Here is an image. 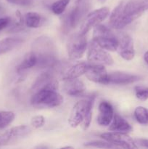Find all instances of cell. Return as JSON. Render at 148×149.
<instances>
[{
  "mask_svg": "<svg viewBox=\"0 0 148 149\" xmlns=\"http://www.w3.org/2000/svg\"><path fill=\"white\" fill-rule=\"evenodd\" d=\"M31 130L26 125H20L14 127L0 135V146H8L20 141L28 136Z\"/></svg>",
  "mask_w": 148,
  "mask_h": 149,
  "instance_id": "cell-9",
  "label": "cell"
},
{
  "mask_svg": "<svg viewBox=\"0 0 148 149\" xmlns=\"http://www.w3.org/2000/svg\"><path fill=\"white\" fill-rule=\"evenodd\" d=\"M134 117L141 125H148V110L143 106H138L134 110Z\"/></svg>",
  "mask_w": 148,
  "mask_h": 149,
  "instance_id": "cell-23",
  "label": "cell"
},
{
  "mask_svg": "<svg viewBox=\"0 0 148 149\" xmlns=\"http://www.w3.org/2000/svg\"><path fill=\"white\" fill-rule=\"evenodd\" d=\"M147 9V0L121 1L110 15V26L115 29H123L140 17Z\"/></svg>",
  "mask_w": 148,
  "mask_h": 149,
  "instance_id": "cell-1",
  "label": "cell"
},
{
  "mask_svg": "<svg viewBox=\"0 0 148 149\" xmlns=\"http://www.w3.org/2000/svg\"><path fill=\"white\" fill-rule=\"evenodd\" d=\"M32 52L37 58L36 66L41 68H53L57 63L56 48L49 37L37 38L32 45Z\"/></svg>",
  "mask_w": 148,
  "mask_h": 149,
  "instance_id": "cell-2",
  "label": "cell"
},
{
  "mask_svg": "<svg viewBox=\"0 0 148 149\" xmlns=\"http://www.w3.org/2000/svg\"><path fill=\"white\" fill-rule=\"evenodd\" d=\"M136 97L142 101H145L148 99V87L136 86L134 88Z\"/></svg>",
  "mask_w": 148,
  "mask_h": 149,
  "instance_id": "cell-27",
  "label": "cell"
},
{
  "mask_svg": "<svg viewBox=\"0 0 148 149\" xmlns=\"http://www.w3.org/2000/svg\"><path fill=\"white\" fill-rule=\"evenodd\" d=\"M141 79V77L123 71H113L108 73V84H129Z\"/></svg>",
  "mask_w": 148,
  "mask_h": 149,
  "instance_id": "cell-14",
  "label": "cell"
},
{
  "mask_svg": "<svg viewBox=\"0 0 148 149\" xmlns=\"http://www.w3.org/2000/svg\"><path fill=\"white\" fill-rule=\"evenodd\" d=\"M104 141H107L114 144L118 148H136L138 146L135 143L134 140L124 132H110L103 133L100 135Z\"/></svg>",
  "mask_w": 148,
  "mask_h": 149,
  "instance_id": "cell-10",
  "label": "cell"
},
{
  "mask_svg": "<svg viewBox=\"0 0 148 149\" xmlns=\"http://www.w3.org/2000/svg\"><path fill=\"white\" fill-rule=\"evenodd\" d=\"M86 35L75 33L70 37L67 45L68 56L72 60H78L84 55L87 48Z\"/></svg>",
  "mask_w": 148,
  "mask_h": 149,
  "instance_id": "cell-6",
  "label": "cell"
},
{
  "mask_svg": "<svg viewBox=\"0 0 148 149\" xmlns=\"http://www.w3.org/2000/svg\"><path fill=\"white\" fill-rule=\"evenodd\" d=\"M15 113L12 111H0V129L6 127L13 122Z\"/></svg>",
  "mask_w": 148,
  "mask_h": 149,
  "instance_id": "cell-24",
  "label": "cell"
},
{
  "mask_svg": "<svg viewBox=\"0 0 148 149\" xmlns=\"http://www.w3.org/2000/svg\"><path fill=\"white\" fill-rule=\"evenodd\" d=\"M85 90L84 82L78 78L64 80L63 90L68 95L79 96L84 93Z\"/></svg>",
  "mask_w": 148,
  "mask_h": 149,
  "instance_id": "cell-17",
  "label": "cell"
},
{
  "mask_svg": "<svg viewBox=\"0 0 148 149\" xmlns=\"http://www.w3.org/2000/svg\"><path fill=\"white\" fill-rule=\"evenodd\" d=\"M36 64H37V58H36L35 54L31 51L26 54L21 63L17 65V72L18 74H20L26 70L36 66Z\"/></svg>",
  "mask_w": 148,
  "mask_h": 149,
  "instance_id": "cell-21",
  "label": "cell"
},
{
  "mask_svg": "<svg viewBox=\"0 0 148 149\" xmlns=\"http://www.w3.org/2000/svg\"><path fill=\"white\" fill-rule=\"evenodd\" d=\"M92 40L105 50L113 52L117 51L118 47V37L110 29L101 24L94 27Z\"/></svg>",
  "mask_w": 148,
  "mask_h": 149,
  "instance_id": "cell-5",
  "label": "cell"
},
{
  "mask_svg": "<svg viewBox=\"0 0 148 149\" xmlns=\"http://www.w3.org/2000/svg\"><path fill=\"white\" fill-rule=\"evenodd\" d=\"M84 146L86 147H94V148H119L114 144L108 142L107 141H92L89 142H86L84 143Z\"/></svg>",
  "mask_w": 148,
  "mask_h": 149,
  "instance_id": "cell-25",
  "label": "cell"
},
{
  "mask_svg": "<svg viewBox=\"0 0 148 149\" xmlns=\"http://www.w3.org/2000/svg\"><path fill=\"white\" fill-rule=\"evenodd\" d=\"M48 87L58 89V81L55 79L54 74L50 71H46L41 73L35 80L31 89L32 90H34L35 93L40 89Z\"/></svg>",
  "mask_w": 148,
  "mask_h": 149,
  "instance_id": "cell-15",
  "label": "cell"
},
{
  "mask_svg": "<svg viewBox=\"0 0 148 149\" xmlns=\"http://www.w3.org/2000/svg\"><path fill=\"white\" fill-rule=\"evenodd\" d=\"M114 109L113 106L107 101H102L99 105V115L97 123L101 126H108L110 125L114 116Z\"/></svg>",
  "mask_w": 148,
  "mask_h": 149,
  "instance_id": "cell-16",
  "label": "cell"
},
{
  "mask_svg": "<svg viewBox=\"0 0 148 149\" xmlns=\"http://www.w3.org/2000/svg\"><path fill=\"white\" fill-rule=\"evenodd\" d=\"M9 3L20 6H27L31 4V0H6Z\"/></svg>",
  "mask_w": 148,
  "mask_h": 149,
  "instance_id": "cell-29",
  "label": "cell"
},
{
  "mask_svg": "<svg viewBox=\"0 0 148 149\" xmlns=\"http://www.w3.org/2000/svg\"><path fill=\"white\" fill-rule=\"evenodd\" d=\"M110 14V10L107 7H102L89 13L84 20L80 29L79 33L86 35L92 28L95 27L101 22L105 20Z\"/></svg>",
  "mask_w": 148,
  "mask_h": 149,
  "instance_id": "cell-7",
  "label": "cell"
},
{
  "mask_svg": "<svg viewBox=\"0 0 148 149\" xmlns=\"http://www.w3.org/2000/svg\"><path fill=\"white\" fill-rule=\"evenodd\" d=\"M82 1V0H77V2H80V1Z\"/></svg>",
  "mask_w": 148,
  "mask_h": 149,
  "instance_id": "cell-33",
  "label": "cell"
},
{
  "mask_svg": "<svg viewBox=\"0 0 148 149\" xmlns=\"http://www.w3.org/2000/svg\"><path fill=\"white\" fill-rule=\"evenodd\" d=\"M63 102L62 96L57 93V89L48 87L35 92L30 99V103L35 107L54 108Z\"/></svg>",
  "mask_w": 148,
  "mask_h": 149,
  "instance_id": "cell-4",
  "label": "cell"
},
{
  "mask_svg": "<svg viewBox=\"0 0 148 149\" xmlns=\"http://www.w3.org/2000/svg\"><path fill=\"white\" fill-rule=\"evenodd\" d=\"M94 97L92 96L75 103L68 118V123L72 127H77L81 125L84 130L88 129L91 121V111Z\"/></svg>",
  "mask_w": 148,
  "mask_h": 149,
  "instance_id": "cell-3",
  "label": "cell"
},
{
  "mask_svg": "<svg viewBox=\"0 0 148 149\" xmlns=\"http://www.w3.org/2000/svg\"><path fill=\"white\" fill-rule=\"evenodd\" d=\"M45 124V119L42 116H35L31 119V125L34 128H40Z\"/></svg>",
  "mask_w": 148,
  "mask_h": 149,
  "instance_id": "cell-28",
  "label": "cell"
},
{
  "mask_svg": "<svg viewBox=\"0 0 148 149\" xmlns=\"http://www.w3.org/2000/svg\"><path fill=\"white\" fill-rule=\"evenodd\" d=\"M69 2L70 0H57L52 4L51 10L55 15H61L65 11Z\"/></svg>",
  "mask_w": 148,
  "mask_h": 149,
  "instance_id": "cell-26",
  "label": "cell"
},
{
  "mask_svg": "<svg viewBox=\"0 0 148 149\" xmlns=\"http://www.w3.org/2000/svg\"><path fill=\"white\" fill-rule=\"evenodd\" d=\"M134 141L137 146L144 147V148H148V139H144V138H137V139H135Z\"/></svg>",
  "mask_w": 148,
  "mask_h": 149,
  "instance_id": "cell-30",
  "label": "cell"
},
{
  "mask_svg": "<svg viewBox=\"0 0 148 149\" xmlns=\"http://www.w3.org/2000/svg\"><path fill=\"white\" fill-rule=\"evenodd\" d=\"M10 23V17H2L0 18V31L5 29Z\"/></svg>",
  "mask_w": 148,
  "mask_h": 149,
  "instance_id": "cell-31",
  "label": "cell"
},
{
  "mask_svg": "<svg viewBox=\"0 0 148 149\" xmlns=\"http://www.w3.org/2000/svg\"><path fill=\"white\" fill-rule=\"evenodd\" d=\"M109 130L112 132H119L128 133L132 130L130 124L120 115L115 113L113 119L109 127Z\"/></svg>",
  "mask_w": 148,
  "mask_h": 149,
  "instance_id": "cell-18",
  "label": "cell"
},
{
  "mask_svg": "<svg viewBox=\"0 0 148 149\" xmlns=\"http://www.w3.org/2000/svg\"><path fill=\"white\" fill-rule=\"evenodd\" d=\"M118 37L119 40L118 52L126 61H131L135 56L133 39L130 35L126 33H121Z\"/></svg>",
  "mask_w": 148,
  "mask_h": 149,
  "instance_id": "cell-12",
  "label": "cell"
},
{
  "mask_svg": "<svg viewBox=\"0 0 148 149\" xmlns=\"http://www.w3.org/2000/svg\"><path fill=\"white\" fill-rule=\"evenodd\" d=\"M42 17L39 13L35 12H30L26 15L25 23L28 28L36 29L39 28L42 23Z\"/></svg>",
  "mask_w": 148,
  "mask_h": 149,
  "instance_id": "cell-22",
  "label": "cell"
},
{
  "mask_svg": "<svg viewBox=\"0 0 148 149\" xmlns=\"http://www.w3.org/2000/svg\"><path fill=\"white\" fill-rule=\"evenodd\" d=\"M87 59L91 63L112 65L114 63L111 55L93 40L91 41L88 46Z\"/></svg>",
  "mask_w": 148,
  "mask_h": 149,
  "instance_id": "cell-8",
  "label": "cell"
},
{
  "mask_svg": "<svg viewBox=\"0 0 148 149\" xmlns=\"http://www.w3.org/2000/svg\"><path fill=\"white\" fill-rule=\"evenodd\" d=\"M85 74L90 81L102 84H108V73L102 64H90Z\"/></svg>",
  "mask_w": 148,
  "mask_h": 149,
  "instance_id": "cell-13",
  "label": "cell"
},
{
  "mask_svg": "<svg viewBox=\"0 0 148 149\" xmlns=\"http://www.w3.org/2000/svg\"><path fill=\"white\" fill-rule=\"evenodd\" d=\"M24 40L21 38L8 37L0 40V55L10 52L20 46Z\"/></svg>",
  "mask_w": 148,
  "mask_h": 149,
  "instance_id": "cell-20",
  "label": "cell"
},
{
  "mask_svg": "<svg viewBox=\"0 0 148 149\" xmlns=\"http://www.w3.org/2000/svg\"><path fill=\"white\" fill-rule=\"evenodd\" d=\"M87 4H81V1L78 2L76 7L71 10L65 16L63 20V30L67 32L70 29L75 28L79 23L80 20L83 16L87 12Z\"/></svg>",
  "mask_w": 148,
  "mask_h": 149,
  "instance_id": "cell-11",
  "label": "cell"
},
{
  "mask_svg": "<svg viewBox=\"0 0 148 149\" xmlns=\"http://www.w3.org/2000/svg\"><path fill=\"white\" fill-rule=\"evenodd\" d=\"M90 63L86 62H81L75 64L71 66L68 71L65 72L62 77V79H76L85 74L89 66Z\"/></svg>",
  "mask_w": 148,
  "mask_h": 149,
  "instance_id": "cell-19",
  "label": "cell"
},
{
  "mask_svg": "<svg viewBox=\"0 0 148 149\" xmlns=\"http://www.w3.org/2000/svg\"><path fill=\"white\" fill-rule=\"evenodd\" d=\"M144 60L146 62V63L148 64V51H147L144 55Z\"/></svg>",
  "mask_w": 148,
  "mask_h": 149,
  "instance_id": "cell-32",
  "label": "cell"
}]
</instances>
